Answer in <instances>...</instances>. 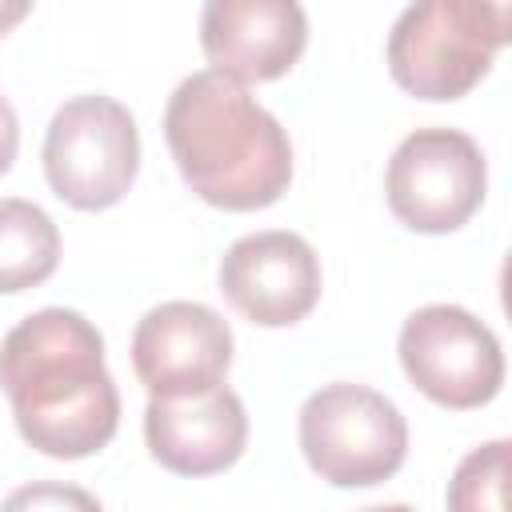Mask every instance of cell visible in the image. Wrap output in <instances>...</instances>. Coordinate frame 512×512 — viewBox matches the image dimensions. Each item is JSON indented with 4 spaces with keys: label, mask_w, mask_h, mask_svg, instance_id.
Masks as SVG:
<instances>
[{
    "label": "cell",
    "mask_w": 512,
    "mask_h": 512,
    "mask_svg": "<svg viewBox=\"0 0 512 512\" xmlns=\"http://www.w3.org/2000/svg\"><path fill=\"white\" fill-rule=\"evenodd\" d=\"M0 388L20 436L52 460L92 456L120 428L104 336L72 308H40L0 340Z\"/></svg>",
    "instance_id": "6da1fadb"
},
{
    "label": "cell",
    "mask_w": 512,
    "mask_h": 512,
    "mask_svg": "<svg viewBox=\"0 0 512 512\" xmlns=\"http://www.w3.org/2000/svg\"><path fill=\"white\" fill-rule=\"evenodd\" d=\"M508 440L472 448L448 480V512H508Z\"/></svg>",
    "instance_id": "4fadbf2b"
},
{
    "label": "cell",
    "mask_w": 512,
    "mask_h": 512,
    "mask_svg": "<svg viewBox=\"0 0 512 512\" xmlns=\"http://www.w3.org/2000/svg\"><path fill=\"white\" fill-rule=\"evenodd\" d=\"M300 452L332 488H372L400 472L408 424L384 392L336 380L300 404Z\"/></svg>",
    "instance_id": "277c9868"
},
{
    "label": "cell",
    "mask_w": 512,
    "mask_h": 512,
    "mask_svg": "<svg viewBox=\"0 0 512 512\" xmlns=\"http://www.w3.org/2000/svg\"><path fill=\"white\" fill-rule=\"evenodd\" d=\"M144 440L160 468L176 476H212L240 460L248 412L228 384L184 400H148Z\"/></svg>",
    "instance_id": "8fae6325"
},
{
    "label": "cell",
    "mask_w": 512,
    "mask_h": 512,
    "mask_svg": "<svg viewBox=\"0 0 512 512\" xmlns=\"http://www.w3.org/2000/svg\"><path fill=\"white\" fill-rule=\"evenodd\" d=\"M220 292L260 328L300 324L320 300V256L284 228L240 236L220 260Z\"/></svg>",
    "instance_id": "9c48e42d"
},
{
    "label": "cell",
    "mask_w": 512,
    "mask_h": 512,
    "mask_svg": "<svg viewBox=\"0 0 512 512\" xmlns=\"http://www.w3.org/2000/svg\"><path fill=\"white\" fill-rule=\"evenodd\" d=\"M28 12H32V4H28V0H0V36H4V32H12Z\"/></svg>",
    "instance_id": "2e32d148"
},
{
    "label": "cell",
    "mask_w": 512,
    "mask_h": 512,
    "mask_svg": "<svg viewBox=\"0 0 512 512\" xmlns=\"http://www.w3.org/2000/svg\"><path fill=\"white\" fill-rule=\"evenodd\" d=\"M16 148H20V120H16V108L8 104V96H0V176L12 168Z\"/></svg>",
    "instance_id": "9a60e30c"
},
{
    "label": "cell",
    "mask_w": 512,
    "mask_h": 512,
    "mask_svg": "<svg viewBox=\"0 0 512 512\" xmlns=\"http://www.w3.org/2000/svg\"><path fill=\"white\" fill-rule=\"evenodd\" d=\"M364 512H416L408 504H376V508H364Z\"/></svg>",
    "instance_id": "e0dca14e"
},
{
    "label": "cell",
    "mask_w": 512,
    "mask_h": 512,
    "mask_svg": "<svg viewBox=\"0 0 512 512\" xmlns=\"http://www.w3.org/2000/svg\"><path fill=\"white\" fill-rule=\"evenodd\" d=\"M140 168V132L132 112L112 96H72L44 132L48 188L80 208L100 212L128 196Z\"/></svg>",
    "instance_id": "5b68a950"
},
{
    "label": "cell",
    "mask_w": 512,
    "mask_h": 512,
    "mask_svg": "<svg viewBox=\"0 0 512 512\" xmlns=\"http://www.w3.org/2000/svg\"><path fill=\"white\" fill-rule=\"evenodd\" d=\"M488 188V164L480 144L456 128L408 132L384 172L392 216L428 236L456 232L476 216Z\"/></svg>",
    "instance_id": "8992f818"
},
{
    "label": "cell",
    "mask_w": 512,
    "mask_h": 512,
    "mask_svg": "<svg viewBox=\"0 0 512 512\" xmlns=\"http://www.w3.org/2000/svg\"><path fill=\"white\" fill-rule=\"evenodd\" d=\"M508 20V4L484 0L408 4L388 32V72L420 100H460L488 76L496 52L508 44Z\"/></svg>",
    "instance_id": "3957f363"
},
{
    "label": "cell",
    "mask_w": 512,
    "mask_h": 512,
    "mask_svg": "<svg viewBox=\"0 0 512 512\" xmlns=\"http://www.w3.org/2000/svg\"><path fill=\"white\" fill-rule=\"evenodd\" d=\"M304 44L308 16L296 0H208L200 12V48L236 84L284 76Z\"/></svg>",
    "instance_id": "30bf717a"
},
{
    "label": "cell",
    "mask_w": 512,
    "mask_h": 512,
    "mask_svg": "<svg viewBox=\"0 0 512 512\" xmlns=\"http://www.w3.org/2000/svg\"><path fill=\"white\" fill-rule=\"evenodd\" d=\"M0 512H104L92 492L80 484H60V480H32L20 484L0 500Z\"/></svg>",
    "instance_id": "5bb4252c"
},
{
    "label": "cell",
    "mask_w": 512,
    "mask_h": 512,
    "mask_svg": "<svg viewBox=\"0 0 512 512\" xmlns=\"http://www.w3.org/2000/svg\"><path fill=\"white\" fill-rule=\"evenodd\" d=\"M232 364L228 320L200 300H164L132 332V368L152 400H184L224 384Z\"/></svg>",
    "instance_id": "ba28073f"
},
{
    "label": "cell",
    "mask_w": 512,
    "mask_h": 512,
    "mask_svg": "<svg viewBox=\"0 0 512 512\" xmlns=\"http://www.w3.org/2000/svg\"><path fill=\"white\" fill-rule=\"evenodd\" d=\"M60 264V232L52 216L20 196L0 200V292L44 284Z\"/></svg>",
    "instance_id": "7c38bea8"
},
{
    "label": "cell",
    "mask_w": 512,
    "mask_h": 512,
    "mask_svg": "<svg viewBox=\"0 0 512 512\" xmlns=\"http://www.w3.org/2000/svg\"><path fill=\"white\" fill-rule=\"evenodd\" d=\"M164 140L184 184L212 208L256 212L292 184V140L256 96L224 72H192L164 108Z\"/></svg>",
    "instance_id": "7a4b0ae2"
},
{
    "label": "cell",
    "mask_w": 512,
    "mask_h": 512,
    "mask_svg": "<svg viewBox=\"0 0 512 512\" xmlns=\"http://www.w3.org/2000/svg\"><path fill=\"white\" fill-rule=\"evenodd\" d=\"M400 368L440 408L468 412L488 404L504 384L496 332L456 304H424L400 324Z\"/></svg>",
    "instance_id": "52a82bcc"
}]
</instances>
